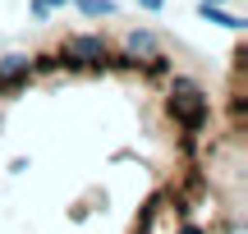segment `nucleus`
<instances>
[{
    "mask_svg": "<svg viewBox=\"0 0 248 234\" xmlns=\"http://www.w3.org/2000/svg\"><path fill=\"white\" fill-rule=\"evenodd\" d=\"M170 115H175V124L184 129V133H202V129H207L212 106H207L202 88H198L193 78H175V83H170Z\"/></svg>",
    "mask_w": 248,
    "mask_h": 234,
    "instance_id": "obj_1",
    "label": "nucleus"
},
{
    "mask_svg": "<svg viewBox=\"0 0 248 234\" xmlns=\"http://www.w3.org/2000/svg\"><path fill=\"white\" fill-rule=\"evenodd\" d=\"M60 60L74 64V69H101V60H106V42H101V37H64Z\"/></svg>",
    "mask_w": 248,
    "mask_h": 234,
    "instance_id": "obj_2",
    "label": "nucleus"
},
{
    "mask_svg": "<svg viewBox=\"0 0 248 234\" xmlns=\"http://www.w3.org/2000/svg\"><path fill=\"white\" fill-rule=\"evenodd\" d=\"M28 78H32V60H28V55H5V60H0V92L28 88Z\"/></svg>",
    "mask_w": 248,
    "mask_h": 234,
    "instance_id": "obj_3",
    "label": "nucleus"
},
{
    "mask_svg": "<svg viewBox=\"0 0 248 234\" xmlns=\"http://www.w3.org/2000/svg\"><path fill=\"white\" fill-rule=\"evenodd\" d=\"M152 51H156L152 32H129V55H152Z\"/></svg>",
    "mask_w": 248,
    "mask_h": 234,
    "instance_id": "obj_4",
    "label": "nucleus"
},
{
    "mask_svg": "<svg viewBox=\"0 0 248 234\" xmlns=\"http://www.w3.org/2000/svg\"><path fill=\"white\" fill-rule=\"evenodd\" d=\"M202 18H212V23H221V28H244L234 14H225L221 5H207V0H202Z\"/></svg>",
    "mask_w": 248,
    "mask_h": 234,
    "instance_id": "obj_5",
    "label": "nucleus"
},
{
    "mask_svg": "<svg viewBox=\"0 0 248 234\" xmlns=\"http://www.w3.org/2000/svg\"><path fill=\"white\" fill-rule=\"evenodd\" d=\"M78 9L88 18H101V14H115V5H110V0H78Z\"/></svg>",
    "mask_w": 248,
    "mask_h": 234,
    "instance_id": "obj_6",
    "label": "nucleus"
},
{
    "mask_svg": "<svg viewBox=\"0 0 248 234\" xmlns=\"http://www.w3.org/2000/svg\"><path fill=\"white\" fill-rule=\"evenodd\" d=\"M60 55H37V60H32V69H42V73H55V69H60Z\"/></svg>",
    "mask_w": 248,
    "mask_h": 234,
    "instance_id": "obj_7",
    "label": "nucleus"
},
{
    "mask_svg": "<svg viewBox=\"0 0 248 234\" xmlns=\"http://www.w3.org/2000/svg\"><path fill=\"white\" fill-rule=\"evenodd\" d=\"M138 5H142V9H161L166 0H138Z\"/></svg>",
    "mask_w": 248,
    "mask_h": 234,
    "instance_id": "obj_8",
    "label": "nucleus"
},
{
    "mask_svg": "<svg viewBox=\"0 0 248 234\" xmlns=\"http://www.w3.org/2000/svg\"><path fill=\"white\" fill-rule=\"evenodd\" d=\"M37 5H46V9H55V5H69V0H37Z\"/></svg>",
    "mask_w": 248,
    "mask_h": 234,
    "instance_id": "obj_9",
    "label": "nucleus"
},
{
    "mask_svg": "<svg viewBox=\"0 0 248 234\" xmlns=\"http://www.w3.org/2000/svg\"><path fill=\"white\" fill-rule=\"evenodd\" d=\"M179 234H207V230H198V225H184V230H179Z\"/></svg>",
    "mask_w": 248,
    "mask_h": 234,
    "instance_id": "obj_10",
    "label": "nucleus"
},
{
    "mask_svg": "<svg viewBox=\"0 0 248 234\" xmlns=\"http://www.w3.org/2000/svg\"><path fill=\"white\" fill-rule=\"evenodd\" d=\"M207 5H221V0H207Z\"/></svg>",
    "mask_w": 248,
    "mask_h": 234,
    "instance_id": "obj_11",
    "label": "nucleus"
}]
</instances>
